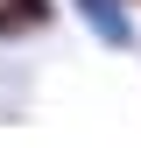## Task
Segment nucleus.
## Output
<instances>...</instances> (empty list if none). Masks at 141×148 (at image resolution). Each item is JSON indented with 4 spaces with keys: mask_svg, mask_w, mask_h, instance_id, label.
<instances>
[{
    "mask_svg": "<svg viewBox=\"0 0 141 148\" xmlns=\"http://www.w3.org/2000/svg\"><path fill=\"white\" fill-rule=\"evenodd\" d=\"M78 14L92 21V35H99V42H113V49H127V42H134L127 0H78Z\"/></svg>",
    "mask_w": 141,
    "mask_h": 148,
    "instance_id": "f257e3e1",
    "label": "nucleus"
},
{
    "mask_svg": "<svg viewBox=\"0 0 141 148\" xmlns=\"http://www.w3.org/2000/svg\"><path fill=\"white\" fill-rule=\"evenodd\" d=\"M49 21V0H0V35H28Z\"/></svg>",
    "mask_w": 141,
    "mask_h": 148,
    "instance_id": "f03ea898",
    "label": "nucleus"
}]
</instances>
